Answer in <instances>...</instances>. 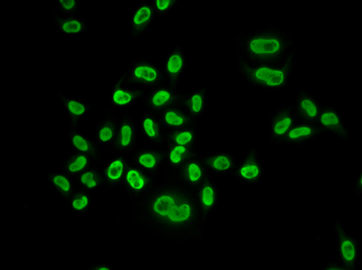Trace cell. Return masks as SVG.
<instances>
[{"label":"cell","mask_w":362,"mask_h":270,"mask_svg":"<svg viewBox=\"0 0 362 270\" xmlns=\"http://www.w3.org/2000/svg\"><path fill=\"white\" fill-rule=\"evenodd\" d=\"M133 219L145 230L171 242L202 240L204 222L195 190L167 171L144 200L136 202Z\"/></svg>","instance_id":"1"},{"label":"cell","mask_w":362,"mask_h":270,"mask_svg":"<svg viewBox=\"0 0 362 270\" xmlns=\"http://www.w3.org/2000/svg\"><path fill=\"white\" fill-rule=\"evenodd\" d=\"M293 44V37L286 31L272 26L237 37L235 53L238 61L267 63L289 53Z\"/></svg>","instance_id":"2"},{"label":"cell","mask_w":362,"mask_h":270,"mask_svg":"<svg viewBox=\"0 0 362 270\" xmlns=\"http://www.w3.org/2000/svg\"><path fill=\"white\" fill-rule=\"evenodd\" d=\"M297 49L281 59L267 63L238 61V70L250 86L267 92L284 91L290 85Z\"/></svg>","instance_id":"3"},{"label":"cell","mask_w":362,"mask_h":270,"mask_svg":"<svg viewBox=\"0 0 362 270\" xmlns=\"http://www.w3.org/2000/svg\"><path fill=\"white\" fill-rule=\"evenodd\" d=\"M119 78L145 92L165 82L163 68L145 56L132 62L129 68Z\"/></svg>","instance_id":"4"},{"label":"cell","mask_w":362,"mask_h":270,"mask_svg":"<svg viewBox=\"0 0 362 270\" xmlns=\"http://www.w3.org/2000/svg\"><path fill=\"white\" fill-rule=\"evenodd\" d=\"M337 259L346 270H356L360 261L359 241L347 231L341 222L334 223Z\"/></svg>","instance_id":"5"},{"label":"cell","mask_w":362,"mask_h":270,"mask_svg":"<svg viewBox=\"0 0 362 270\" xmlns=\"http://www.w3.org/2000/svg\"><path fill=\"white\" fill-rule=\"evenodd\" d=\"M158 182V177L145 173L130 160L122 186L135 204L144 200Z\"/></svg>","instance_id":"6"},{"label":"cell","mask_w":362,"mask_h":270,"mask_svg":"<svg viewBox=\"0 0 362 270\" xmlns=\"http://www.w3.org/2000/svg\"><path fill=\"white\" fill-rule=\"evenodd\" d=\"M265 175V167L260 159L259 151L251 149L238 160L231 177L243 185L255 186L262 183Z\"/></svg>","instance_id":"7"},{"label":"cell","mask_w":362,"mask_h":270,"mask_svg":"<svg viewBox=\"0 0 362 270\" xmlns=\"http://www.w3.org/2000/svg\"><path fill=\"white\" fill-rule=\"evenodd\" d=\"M180 97L177 84L165 81L145 92L142 98L144 107L146 111L160 113L173 106L177 105Z\"/></svg>","instance_id":"8"},{"label":"cell","mask_w":362,"mask_h":270,"mask_svg":"<svg viewBox=\"0 0 362 270\" xmlns=\"http://www.w3.org/2000/svg\"><path fill=\"white\" fill-rule=\"evenodd\" d=\"M316 124L324 134H330L344 142L350 140V132L346 123L341 112L336 109L334 104L323 105Z\"/></svg>","instance_id":"9"},{"label":"cell","mask_w":362,"mask_h":270,"mask_svg":"<svg viewBox=\"0 0 362 270\" xmlns=\"http://www.w3.org/2000/svg\"><path fill=\"white\" fill-rule=\"evenodd\" d=\"M195 194L205 223L217 211L221 200L220 188L213 176L209 174L196 187Z\"/></svg>","instance_id":"10"},{"label":"cell","mask_w":362,"mask_h":270,"mask_svg":"<svg viewBox=\"0 0 362 270\" xmlns=\"http://www.w3.org/2000/svg\"><path fill=\"white\" fill-rule=\"evenodd\" d=\"M297 121L291 106H283L275 110L269 118V142L275 145H283L284 137Z\"/></svg>","instance_id":"11"},{"label":"cell","mask_w":362,"mask_h":270,"mask_svg":"<svg viewBox=\"0 0 362 270\" xmlns=\"http://www.w3.org/2000/svg\"><path fill=\"white\" fill-rule=\"evenodd\" d=\"M138 126L128 113H123L119 120L116 141L112 147V154L128 155L136 149Z\"/></svg>","instance_id":"12"},{"label":"cell","mask_w":362,"mask_h":270,"mask_svg":"<svg viewBox=\"0 0 362 270\" xmlns=\"http://www.w3.org/2000/svg\"><path fill=\"white\" fill-rule=\"evenodd\" d=\"M165 149L150 147L136 149L132 153L130 160L145 173L158 177L160 168L165 166Z\"/></svg>","instance_id":"13"},{"label":"cell","mask_w":362,"mask_h":270,"mask_svg":"<svg viewBox=\"0 0 362 270\" xmlns=\"http://www.w3.org/2000/svg\"><path fill=\"white\" fill-rule=\"evenodd\" d=\"M323 105L315 95L301 87L291 108L298 121L316 123Z\"/></svg>","instance_id":"14"},{"label":"cell","mask_w":362,"mask_h":270,"mask_svg":"<svg viewBox=\"0 0 362 270\" xmlns=\"http://www.w3.org/2000/svg\"><path fill=\"white\" fill-rule=\"evenodd\" d=\"M175 174L181 182L195 190L209 175L204 161V154L197 151L194 152Z\"/></svg>","instance_id":"15"},{"label":"cell","mask_w":362,"mask_h":270,"mask_svg":"<svg viewBox=\"0 0 362 270\" xmlns=\"http://www.w3.org/2000/svg\"><path fill=\"white\" fill-rule=\"evenodd\" d=\"M69 142L74 152L85 154L92 159L98 165L103 166L104 157L100 151V145L94 138L82 134L78 125L71 124L69 128Z\"/></svg>","instance_id":"16"},{"label":"cell","mask_w":362,"mask_h":270,"mask_svg":"<svg viewBox=\"0 0 362 270\" xmlns=\"http://www.w3.org/2000/svg\"><path fill=\"white\" fill-rule=\"evenodd\" d=\"M130 159L127 155L115 154L104 164L102 171L104 185L108 190L117 189L122 185Z\"/></svg>","instance_id":"17"},{"label":"cell","mask_w":362,"mask_h":270,"mask_svg":"<svg viewBox=\"0 0 362 270\" xmlns=\"http://www.w3.org/2000/svg\"><path fill=\"white\" fill-rule=\"evenodd\" d=\"M204 161L209 173L217 176H231L238 163L235 154L226 150L204 154Z\"/></svg>","instance_id":"18"},{"label":"cell","mask_w":362,"mask_h":270,"mask_svg":"<svg viewBox=\"0 0 362 270\" xmlns=\"http://www.w3.org/2000/svg\"><path fill=\"white\" fill-rule=\"evenodd\" d=\"M209 92L205 87L187 94H180L178 105L181 106L193 119L199 123L207 113Z\"/></svg>","instance_id":"19"},{"label":"cell","mask_w":362,"mask_h":270,"mask_svg":"<svg viewBox=\"0 0 362 270\" xmlns=\"http://www.w3.org/2000/svg\"><path fill=\"white\" fill-rule=\"evenodd\" d=\"M187 57L182 47L177 46L170 51L163 63L164 80L168 83L178 84L187 72Z\"/></svg>","instance_id":"20"},{"label":"cell","mask_w":362,"mask_h":270,"mask_svg":"<svg viewBox=\"0 0 362 270\" xmlns=\"http://www.w3.org/2000/svg\"><path fill=\"white\" fill-rule=\"evenodd\" d=\"M324 133L315 122L298 121L284 139L283 145H290L296 148L314 142Z\"/></svg>","instance_id":"21"},{"label":"cell","mask_w":362,"mask_h":270,"mask_svg":"<svg viewBox=\"0 0 362 270\" xmlns=\"http://www.w3.org/2000/svg\"><path fill=\"white\" fill-rule=\"evenodd\" d=\"M145 91L126 83L119 78L112 87L110 101L113 108L124 110L143 98Z\"/></svg>","instance_id":"22"},{"label":"cell","mask_w":362,"mask_h":270,"mask_svg":"<svg viewBox=\"0 0 362 270\" xmlns=\"http://www.w3.org/2000/svg\"><path fill=\"white\" fill-rule=\"evenodd\" d=\"M156 13L149 2L139 4L130 14V35L134 40L141 38L151 28Z\"/></svg>","instance_id":"23"},{"label":"cell","mask_w":362,"mask_h":270,"mask_svg":"<svg viewBox=\"0 0 362 270\" xmlns=\"http://www.w3.org/2000/svg\"><path fill=\"white\" fill-rule=\"evenodd\" d=\"M139 129L150 142L158 146L166 145L168 130L164 127L158 113L145 111Z\"/></svg>","instance_id":"24"},{"label":"cell","mask_w":362,"mask_h":270,"mask_svg":"<svg viewBox=\"0 0 362 270\" xmlns=\"http://www.w3.org/2000/svg\"><path fill=\"white\" fill-rule=\"evenodd\" d=\"M119 120L112 110L105 113L103 119L96 126L95 141L101 145L113 146L118 133Z\"/></svg>","instance_id":"25"},{"label":"cell","mask_w":362,"mask_h":270,"mask_svg":"<svg viewBox=\"0 0 362 270\" xmlns=\"http://www.w3.org/2000/svg\"><path fill=\"white\" fill-rule=\"evenodd\" d=\"M158 114L168 132L199 125V123H197L190 114L178 104Z\"/></svg>","instance_id":"26"},{"label":"cell","mask_w":362,"mask_h":270,"mask_svg":"<svg viewBox=\"0 0 362 270\" xmlns=\"http://www.w3.org/2000/svg\"><path fill=\"white\" fill-rule=\"evenodd\" d=\"M59 98L65 111L71 120L72 124L78 125L80 121L88 116L90 111L95 108V104H89L85 100L78 99L66 96L62 93H57Z\"/></svg>","instance_id":"27"},{"label":"cell","mask_w":362,"mask_h":270,"mask_svg":"<svg viewBox=\"0 0 362 270\" xmlns=\"http://www.w3.org/2000/svg\"><path fill=\"white\" fill-rule=\"evenodd\" d=\"M165 166L170 173H176L191 155L197 151V147L167 145Z\"/></svg>","instance_id":"28"},{"label":"cell","mask_w":362,"mask_h":270,"mask_svg":"<svg viewBox=\"0 0 362 270\" xmlns=\"http://www.w3.org/2000/svg\"><path fill=\"white\" fill-rule=\"evenodd\" d=\"M93 161L88 155L74 152L62 161V171L75 178L84 171L93 166Z\"/></svg>","instance_id":"29"},{"label":"cell","mask_w":362,"mask_h":270,"mask_svg":"<svg viewBox=\"0 0 362 270\" xmlns=\"http://www.w3.org/2000/svg\"><path fill=\"white\" fill-rule=\"evenodd\" d=\"M47 179L55 192L65 200H68L76 190L75 178L63 171L62 173H57V171L49 173L47 175Z\"/></svg>","instance_id":"30"},{"label":"cell","mask_w":362,"mask_h":270,"mask_svg":"<svg viewBox=\"0 0 362 270\" xmlns=\"http://www.w3.org/2000/svg\"><path fill=\"white\" fill-rule=\"evenodd\" d=\"M80 189L90 192L98 191L104 185L102 168L90 166L75 178Z\"/></svg>","instance_id":"31"},{"label":"cell","mask_w":362,"mask_h":270,"mask_svg":"<svg viewBox=\"0 0 362 270\" xmlns=\"http://www.w3.org/2000/svg\"><path fill=\"white\" fill-rule=\"evenodd\" d=\"M199 143V132L197 125L171 130L168 132L166 137L167 145H183L197 147Z\"/></svg>","instance_id":"32"},{"label":"cell","mask_w":362,"mask_h":270,"mask_svg":"<svg viewBox=\"0 0 362 270\" xmlns=\"http://www.w3.org/2000/svg\"><path fill=\"white\" fill-rule=\"evenodd\" d=\"M57 26L64 36L69 37L81 36L89 30L88 22L79 15L62 18Z\"/></svg>","instance_id":"33"},{"label":"cell","mask_w":362,"mask_h":270,"mask_svg":"<svg viewBox=\"0 0 362 270\" xmlns=\"http://www.w3.org/2000/svg\"><path fill=\"white\" fill-rule=\"evenodd\" d=\"M67 201L69 209L79 214H88L93 207L92 192L80 188L70 196Z\"/></svg>","instance_id":"34"},{"label":"cell","mask_w":362,"mask_h":270,"mask_svg":"<svg viewBox=\"0 0 362 270\" xmlns=\"http://www.w3.org/2000/svg\"><path fill=\"white\" fill-rule=\"evenodd\" d=\"M56 4L61 14L65 18L78 15L80 6L78 0H59Z\"/></svg>","instance_id":"35"},{"label":"cell","mask_w":362,"mask_h":270,"mask_svg":"<svg viewBox=\"0 0 362 270\" xmlns=\"http://www.w3.org/2000/svg\"><path fill=\"white\" fill-rule=\"evenodd\" d=\"M178 4L177 0H154L151 2L156 15L165 16L175 9Z\"/></svg>","instance_id":"36"},{"label":"cell","mask_w":362,"mask_h":270,"mask_svg":"<svg viewBox=\"0 0 362 270\" xmlns=\"http://www.w3.org/2000/svg\"><path fill=\"white\" fill-rule=\"evenodd\" d=\"M352 192L358 197L362 195V168L359 171L355 183H354Z\"/></svg>","instance_id":"37"},{"label":"cell","mask_w":362,"mask_h":270,"mask_svg":"<svg viewBox=\"0 0 362 270\" xmlns=\"http://www.w3.org/2000/svg\"><path fill=\"white\" fill-rule=\"evenodd\" d=\"M322 270H346L337 259H332L322 267Z\"/></svg>","instance_id":"38"},{"label":"cell","mask_w":362,"mask_h":270,"mask_svg":"<svg viewBox=\"0 0 362 270\" xmlns=\"http://www.w3.org/2000/svg\"><path fill=\"white\" fill-rule=\"evenodd\" d=\"M88 270H112L113 268L110 265L105 264H98L93 266H89L87 268Z\"/></svg>","instance_id":"39"},{"label":"cell","mask_w":362,"mask_h":270,"mask_svg":"<svg viewBox=\"0 0 362 270\" xmlns=\"http://www.w3.org/2000/svg\"><path fill=\"white\" fill-rule=\"evenodd\" d=\"M52 15L56 24L59 23L62 18L59 14H57L54 11H52Z\"/></svg>","instance_id":"40"}]
</instances>
